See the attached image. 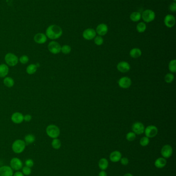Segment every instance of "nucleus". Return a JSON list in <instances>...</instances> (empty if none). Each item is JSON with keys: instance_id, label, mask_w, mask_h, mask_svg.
Masks as SVG:
<instances>
[{"instance_id": "nucleus-1", "label": "nucleus", "mask_w": 176, "mask_h": 176, "mask_svg": "<svg viewBox=\"0 0 176 176\" xmlns=\"http://www.w3.org/2000/svg\"><path fill=\"white\" fill-rule=\"evenodd\" d=\"M46 36L51 40L59 39L63 34V30L60 26L56 24H52L48 26L46 30Z\"/></svg>"}, {"instance_id": "nucleus-2", "label": "nucleus", "mask_w": 176, "mask_h": 176, "mask_svg": "<svg viewBox=\"0 0 176 176\" xmlns=\"http://www.w3.org/2000/svg\"><path fill=\"white\" fill-rule=\"evenodd\" d=\"M60 129L55 125H49L46 128V133L49 137L56 139L60 135Z\"/></svg>"}, {"instance_id": "nucleus-3", "label": "nucleus", "mask_w": 176, "mask_h": 176, "mask_svg": "<svg viewBox=\"0 0 176 176\" xmlns=\"http://www.w3.org/2000/svg\"><path fill=\"white\" fill-rule=\"evenodd\" d=\"M25 146L26 143L24 142V141L22 140H17L12 144L11 147L14 153L19 154L24 151L25 148Z\"/></svg>"}, {"instance_id": "nucleus-4", "label": "nucleus", "mask_w": 176, "mask_h": 176, "mask_svg": "<svg viewBox=\"0 0 176 176\" xmlns=\"http://www.w3.org/2000/svg\"><path fill=\"white\" fill-rule=\"evenodd\" d=\"M5 61L7 65L11 67H14L17 65L19 61V58L15 54L9 53L5 56Z\"/></svg>"}, {"instance_id": "nucleus-5", "label": "nucleus", "mask_w": 176, "mask_h": 176, "mask_svg": "<svg viewBox=\"0 0 176 176\" xmlns=\"http://www.w3.org/2000/svg\"><path fill=\"white\" fill-rule=\"evenodd\" d=\"M141 18L146 23H150L153 21L156 18V14L151 9H146L143 11L141 14Z\"/></svg>"}, {"instance_id": "nucleus-6", "label": "nucleus", "mask_w": 176, "mask_h": 176, "mask_svg": "<svg viewBox=\"0 0 176 176\" xmlns=\"http://www.w3.org/2000/svg\"><path fill=\"white\" fill-rule=\"evenodd\" d=\"M61 46L57 41H51L48 44V48L49 52L53 54H57L61 52Z\"/></svg>"}, {"instance_id": "nucleus-7", "label": "nucleus", "mask_w": 176, "mask_h": 176, "mask_svg": "<svg viewBox=\"0 0 176 176\" xmlns=\"http://www.w3.org/2000/svg\"><path fill=\"white\" fill-rule=\"evenodd\" d=\"M144 132L146 137L148 138H152L157 135L158 133V129L154 125H149L145 128Z\"/></svg>"}, {"instance_id": "nucleus-8", "label": "nucleus", "mask_w": 176, "mask_h": 176, "mask_svg": "<svg viewBox=\"0 0 176 176\" xmlns=\"http://www.w3.org/2000/svg\"><path fill=\"white\" fill-rule=\"evenodd\" d=\"M97 33L96 30L93 28H88L86 29L83 32L82 36L84 39L86 40H91L94 39L96 36Z\"/></svg>"}, {"instance_id": "nucleus-9", "label": "nucleus", "mask_w": 176, "mask_h": 176, "mask_svg": "<svg viewBox=\"0 0 176 176\" xmlns=\"http://www.w3.org/2000/svg\"><path fill=\"white\" fill-rule=\"evenodd\" d=\"M11 168L15 170H19L23 168V163L20 159L18 158H13L10 162Z\"/></svg>"}, {"instance_id": "nucleus-10", "label": "nucleus", "mask_w": 176, "mask_h": 176, "mask_svg": "<svg viewBox=\"0 0 176 176\" xmlns=\"http://www.w3.org/2000/svg\"><path fill=\"white\" fill-rule=\"evenodd\" d=\"M161 153L163 158H164L165 159H168L172 156L173 153L172 148L170 145L166 144L163 146L162 148Z\"/></svg>"}, {"instance_id": "nucleus-11", "label": "nucleus", "mask_w": 176, "mask_h": 176, "mask_svg": "<svg viewBox=\"0 0 176 176\" xmlns=\"http://www.w3.org/2000/svg\"><path fill=\"white\" fill-rule=\"evenodd\" d=\"M118 84L120 88L126 89L129 88L131 86L132 81L130 78L124 76L120 78L118 82Z\"/></svg>"}, {"instance_id": "nucleus-12", "label": "nucleus", "mask_w": 176, "mask_h": 176, "mask_svg": "<svg viewBox=\"0 0 176 176\" xmlns=\"http://www.w3.org/2000/svg\"><path fill=\"white\" fill-rule=\"evenodd\" d=\"M145 126L143 123L141 122H136L133 124L132 129L135 134L140 135L144 132Z\"/></svg>"}, {"instance_id": "nucleus-13", "label": "nucleus", "mask_w": 176, "mask_h": 176, "mask_svg": "<svg viewBox=\"0 0 176 176\" xmlns=\"http://www.w3.org/2000/svg\"><path fill=\"white\" fill-rule=\"evenodd\" d=\"M164 22L165 26L168 27V28H172L175 25L176 19L174 15L168 14L164 18Z\"/></svg>"}, {"instance_id": "nucleus-14", "label": "nucleus", "mask_w": 176, "mask_h": 176, "mask_svg": "<svg viewBox=\"0 0 176 176\" xmlns=\"http://www.w3.org/2000/svg\"><path fill=\"white\" fill-rule=\"evenodd\" d=\"M130 65L126 61H121L117 65V69L121 73H127L130 71Z\"/></svg>"}, {"instance_id": "nucleus-15", "label": "nucleus", "mask_w": 176, "mask_h": 176, "mask_svg": "<svg viewBox=\"0 0 176 176\" xmlns=\"http://www.w3.org/2000/svg\"><path fill=\"white\" fill-rule=\"evenodd\" d=\"M96 32L100 36H103L108 32V26L105 23L99 24L96 27Z\"/></svg>"}, {"instance_id": "nucleus-16", "label": "nucleus", "mask_w": 176, "mask_h": 176, "mask_svg": "<svg viewBox=\"0 0 176 176\" xmlns=\"http://www.w3.org/2000/svg\"><path fill=\"white\" fill-rule=\"evenodd\" d=\"M13 170L11 166L5 165L0 167V176H13Z\"/></svg>"}, {"instance_id": "nucleus-17", "label": "nucleus", "mask_w": 176, "mask_h": 176, "mask_svg": "<svg viewBox=\"0 0 176 176\" xmlns=\"http://www.w3.org/2000/svg\"><path fill=\"white\" fill-rule=\"evenodd\" d=\"M34 40L36 43L42 44L46 43L47 41V37L44 33H37L34 37Z\"/></svg>"}, {"instance_id": "nucleus-18", "label": "nucleus", "mask_w": 176, "mask_h": 176, "mask_svg": "<svg viewBox=\"0 0 176 176\" xmlns=\"http://www.w3.org/2000/svg\"><path fill=\"white\" fill-rule=\"evenodd\" d=\"M11 120V121L15 124H20L24 120V115L20 112H16L12 114Z\"/></svg>"}, {"instance_id": "nucleus-19", "label": "nucleus", "mask_w": 176, "mask_h": 176, "mask_svg": "<svg viewBox=\"0 0 176 176\" xmlns=\"http://www.w3.org/2000/svg\"><path fill=\"white\" fill-rule=\"evenodd\" d=\"M122 158V153L120 151H117V150H115V151H114L113 152H112L110 155V160L112 162H114V163L119 162Z\"/></svg>"}, {"instance_id": "nucleus-20", "label": "nucleus", "mask_w": 176, "mask_h": 176, "mask_svg": "<svg viewBox=\"0 0 176 176\" xmlns=\"http://www.w3.org/2000/svg\"><path fill=\"white\" fill-rule=\"evenodd\" d=\"M167 164V161L164 158H159L154 162V165L158 168H164Z\"/></svg>"}, {"instance_id": "nucleus-21", "label": "nucleus", "mask_w": 176, "mask_h": 176, "mask_svg": "<svg viewBox=\"0 0 176 176\" xmlns=\"http://www.w3.org/2000/svg\"><path fill=\"white\" fill-rule=\"evenodd\" d=\"M9 73V68L5 64L0 65V77L5 78Z\"/></svg>"}, {"instance_id": "nucleus-22", "label": "nucleus", "mask_w": 176, "mask_h": 176, "mask_svg": "<svg viewBox=\"0 0 176 176\" xmlns=\"http://www.w3.org/2000/svg\"><path fill=\"white\" fill-rule=\"evenodd\" d=\"M130 56L133 58H138L142 54L141 51L139 48H133L130 51Z\"/></svg>"}, {"instance_id": "nucleus-23", "label": "nucleus", "mask_w": 176, "mask_h": 176, "mask_svg": "<svg viewBox=\"0 0 176 176\" xmlns=\"http://www.w3.org/2000/svg\"><path fill=\"white\" fill-rule=\"evenodd\" d=\"M98 166L100 170H107L109 166V162L105 158H101L98 162Z\"/></svg>"}, {"instance_id": "nucleus-24", "label": "nucleus", "mask_w": 176, "mask_h": 176, "mask_svg": "<svg viewBox=\"0 0 176 176\" xmlns=\"http://www.w3.org/2000/svg\"><path fill=\"white\" fill-rule=\"evenodd\" d=\"M3 84L8 88H11L13 87L15 82L14 80L10 77H5L3 80Z\"/></svg>"}, {"instance_id": "nucleus-25", "label": "nucleus", "mask_w": 176, "mask_h": 176, "mask_svg": "<svg viewBox=\"0 0 176 176\" xmlns=\"http://www.w3.org/2000/svg\"><path fill=\"white\" fill-rule=\"evenodd\" d=\"M130 18L132 21L134 22L139 21L141 18V13L139 12H133L130 15Z\"/></svg>"}, {"instance_id": "nucleus-26", "label": "nucleus", "mask_w": 176, "mask_h": 176, "mask_svg": "<svg viewBox=\"0 0 176 176\" xmlns=\"http://www.w3.org/2000/svg\"><path fill=\"white\" fill-rule=\"evenodd\" d=\"M37 65L35 64H30L26 68V71L29 75H32L37 71Z\"/></svg>"}, {"instance_id": "nucleus-27", "label": "nucleus", "mask_w": 176, "mask_h": 176, "mask_svg": "<svg viewBox=\"0 0 176 176\" xmlns=\"http://www.w3.org/2000/svg\"><path fill=\"white\" fill-rule=\"evenodd\" d=\"M35 136L32 134H28L24 137V142H25V143L28 144H32L35 142Z\"/></svg>"}, {"instance_id": "nucleus-28", "label": "nucleus", "mask_w": 176, "mask_h": 176, "mask_svg": "<svg viewBox=\"0 0 176 176\" xmlns=\"http://www.w3.org/2000/svg\"><path fill=\"white\" fill-rule=\"evenodd\" d=\"M147 26L146 24L144 22H139L136 25V30L139 33H143L145 32L146 30Z\"/></svg>"}, {"instance_id": "nucleus-29", "label": "nucleus", "mask_w": 176, "mask_h": 176, "mask_svg": "<svg viewBox=\"0 0 176 176\" xmlns=\"http://www.w3.org/2000/svg\"><path fill=\"white\" fill-rule=\"evenodd\" d=\"M168 69L172 73H176V60L175 59H173L170 61L168 64Z\"/></svg>"}, {"instance_id": "nucleus-30", "label": "nucleus", "mask_w": 176, "mask_h": 176, "mask_svg": "<svg viewBox=\"0 0 176 176\" xmlns=\"http://www.w3.org/2000/svg\"><path fill=\"white\" fill-rule=\"evenodd\" d=\"M51 145H52L53 148L55 149H59V148H61V141L58 139L57 138H56V139H53V140L52 141Z\"/></svg>"}, {"instance_id": "nucleus-31", "label": "nucleus", "mask_w": 176, "mask_h": 176, "mask_svg": "<svg viewBox=\"0 0 176 176\" xmlns=\"http://www.w3.org/2000/svg\"><path fill=\"white\" fill-rule=\"evenodd\" d=\"M174 75L172 73H168L164 77V80L166 83L170 84L174 81Z\"/></svg>"}, {"instance_id": "nucleus-32", "label": "nucleus", "mask_w": 176, "mask_h": 176, "mask_svg": "<svg viewBox=\"0 0 176 176\" xmlns=\"http://www.w3.org/2000/svg\"><path fill=\"white\" fill-rule=\"evenodd\" d=\"M71 51V48L69 45H64L61 47V52H62L63 54L66 55L69 54Z\"/></svg>"}, {"instance_id": "nucleus-33", "label": "nucleus", "mask_w": 176, "mask_h": 176, "mask_svg": "<svg viewBox=\"0 0 176 176\" xmlns=\"http://www.w3.org/2000/svg\"><path fill=\"white\" fill-rule=\"evenodd\" d=\"M149 142H150V140L148 137H141V139L140 140L139 143L141 146L145 147L149 144Z\"/></svg>"}, {"instance_id": "nucleus-34", "label": "nucleus", "mask_w": 176, "mask_h": 176, "mask_svg": "<svg viewBox=\"0 0 176 176\" xmlns=\"http://www.w3.org/2000/svg\"><path fill=\"white\" fill-rule=\"evenodd\" d=\"M136 139V134L133 132H129L127 134L126 139L128 141L132 142Z\"/></svg>"}, {"instance_id": "nucleus-35", "label": "nucleus", "mask_w": 176, "mask_h": 176, "mask_svg": "<svg viewBox=\"0 0 176 176\" xmlns=\"http://www.w3.org/2000/svg\"><path fill=\"white\" fill-rule=\"evenodd\" d=\"M103 42H104V40L103 39L102 36H98L95 37V38H94V42L98 46L102 45L103 43Z\"/></svg>"}, {"instance_id": "nucleus-36", "label": "nucleus", "mask_w": 176, "mask_h": 176, "mask_svg": "<svg viewBox=\"0 0 176 176\" xmlns=\"http://www.w3.org/2000/svg\"><path fill=\"white\" fill-rule=\"evenodd\" d=\"M19 61L23 65H25L28 62L29 58H28V56H26V55H23L20 57Z\"/></svg>"}, {"instance_id": "nucleus-37", "label": "nucleus", "mask_w": 176, "mask_h": 176, "mask_svg": "<svg viewBox=\"0 0 176 176\" xmlns=\"http://www.w3.org/2000/svg\"><path fill=\"white\" fill-rule=\"evenodd\" d=\"M22 173L25 176H28L30 175L31 172H32V170L30 169V168H28V166H24L23 168H22Z\"/></svg>"}, {"instance_id": "nucleus-38", "label": "nucleus", "mask_w": 176, "mask_h": 176, "mask_svg": "<svg viewBox=\"0 0 176 176\" xmlns=\"http://www.w3.org/2000/svg\"><path fill=\"white\" fill-rule=\"evenodd\" d=\"M25 165L26 166H28V168H32L33 166H34V161H33L32 159H28V160H26L25 162Z\"/></svg>"}, {"instance_id": "nucleus-39", "label": "nucleus", "mask_w": 176, "mask_h": 176, "mask_svg": "<svg viewBox=\"0 0 176 176\" xmlns=\"http://www.w3.org/2000/svg\"><path fill=\"white\" fill-rule=\"evenodd\" d=\"M120 161L121 164H122V165H127L129 163V159L126 158V157L122 158Z\"/></svg>"}, {"instance_id": "nucleus-40", "label": "nucleus", "mask_w": 176, "mask_h": 176, "mask_svg": "<svg viewBox=\"0 0 176 176\" xmlns=\"http://www.w3.org/2000/svg\"><path fill=\"white\" fill-rule=\"evenodd\" d=\"M169 9L170 11L173 12V13H175L176 11V3L175 2L172 3L170 4V5L169 6Z\"/></svg>"}, {"instance_id": "nucleus-41", "label": "nucleus", "mask_w": 176, "mask_h": 176, "mask_svg": "<svg viewBox=\"0 0 176 176\" xmlns=\"http://www.w3.org/2000/svg\"><path fill=\"white\" fill-rule=\"evenodd\" d=\"M32 119V116L30 115V114H26L25 116H24V120L26 122H29Z\"/></svg>"}, {"instance_id": "nucleus-42", "label": "nucleus", "mask_w": 176, "mask_h": 176, "mask_svg": "<svg viewBox=\"0 0 176 176\" xmlns=\"http://www.w3.org/2000/svg\"><path fill=\"white\" fill-rule=\"evenodd\" d=\"M13 176H24V175L21 172H17L13 174Z\"/></svg>"}, {"instance_id": "nucleus-43", "label": "nucleus", "mask_w": 176, "mask_h": 176, "mask_svg": "<svg viewBox=\"0 0 176 176\" xmlns=\"http://www.w3.org/2000/svg\"><path fill=\"white\" fill-rule=\"evenodd\" d=\"M99 176H107V174L105 170H101L99 174Z\"/></svg>"}, {"instance_id": "nucleus-44", "label": "nucleus", "mask_w": 176, "mask_h": 176, "mask_svg": "<svg viewBox=\"0 0 176 176\" xmlns=\"http://www.w3.org/2000/svg\"><path fill=\"white\" fill-rule=\"evenodd\" d=\"M123 176H133L132 174H130V173H127L125 175H124Z\"/></svg>"}, {"instance_id": "nucleus-45", "label": "nucleus", "mask_w": 176, "mask_h": 176, "mask_svg": "<svg viewBox=\"0 0 176 176\" xmlns=\"http://www.w3.org/2000/svg\"><path fill=\"white\" fill-rule=\"evenodd\" d=\"M174 1L176 2V0H174Z\"/></svg>"}]
</instances>
